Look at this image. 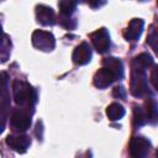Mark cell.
Returning <instances> with one entry per match:
<instances>
[{
    "instance_id": "cell-1",
    "label": "cell",
    "mask_w": 158,
    "mask_h": 158,
    "mask_svg": "<svg viewBox=\"0 0 158 158\" xmlns=\"http://www.w3.org/2000/svg\"><path fill=\"white\" fill-rule=\"evenodd\" d=\"M12 96L17 105L33 111V106L37 101V93L28 83L23 80H15L12 83Z\"/></svg>"
},
{
    "instance_id": "cell-2",
    "label": "cell",
    "mask_w": 158,
    "mask_h": 158,
    "mask_svg": "<svg viewBox=\"0 0 158 158\" xmlns=\"http://www.w3.org/2000/svg\"><path fill=\"white\" fill-rule=\"evenodd\" d=\"M130 91L135 98H143L148 95L149 88L147 81L146 69L131 65V80H130Z\"/></svg>"
},
{
    "instance_id": "cell-3",
    "label": "cell",
    "mask_w": 158,
    "mask_h": 158,
    "mask_svg": "<svg viewBox=\"0 0 158 158\" xmlns=\"http://www.w3.org/2000/svg\"><path fill=\"white\" fill-rule=\"evenodd\" d=\"M31 110L27 109H15L10 116V123L11 126L17 130V131H26L31 126V116H32Z\"/></svg>"
},
{
    "instance_id": "cell-4",
    "label": "cell",
    "mask_w": 158,
    "mask_h": 158,
    "mask_svg": "<svg viewBox=\"0 0 158 158\" xmlns=\"http://www.w3.org/2000/svg\"><path fill=\"white\" fill-rule=\"evenodd\" d=\"M31 40H32V44L37 49H41V51H44V52L52 51L54 48V46H56L54 36L51 32H47V31L36 30L32 33V38Z\"/></svg>"
},
{
    "instance_id": "cell-5",
    "label": "cell",
    "mask_w": 158,
    "mask_h": 158,
    "mask_svg": "<svg viewBox=\"0 0 158 158\" xmlns=\"http://www.w3.org/2000/svg\"><path fill=\"white\" fill-rule=\"evenodd\" d=\"M90 40H91V43H93L94 48L96 49V52L105 53V52L109 51V48H110V35H109L106 28L101 27V28L96 30L95 32L90 33Z\"/></svg>"
},
{
    "instance_id": "cell-6",
    "label": "cell",
    "mask_w": 158,
    "mask_h": 158,
    "mask_svg": "<svg viewBox=\"0 0 158 158\" xmlns=\"http://www.w3.org/2000/svg\"><path fill=\"white\" fill-rule=\"evenodd\" d=\"M151 149V142L142 137V136H135L130 141V154L135 158H141L148 154Z\"/></svg>"
},
{
    "instance_id": "cell-7",
    "label": "cell",
    "mask_w": 158,
    "mask_h": 158,
    "mask_svg": "<svg viewBox=\"0 0 158 158\" xmlns=\"http://www.w3.org/2000/svg\"><path fill=\"white\" fill-rule=\"evenodd\" d=\"M72 59L78 65H84L90 62L91 59V48L88 42H81L79 46L75 47L72 54Z\"/></svg>"
},
{
    "instance_id": "cell-8",
    "label": "cell",
    "mask_w": 158,
    "mask_h": 158,
    "mask_svg": "<svg viewBox=\"0 0 158 158\" xmlns=\"http://www.w3.org/2000/svg\"><path fill=\"white\" fill-rule=\"evenodd\" d=\"M6 143L14 151L19 153H25L28 146L31 144V139L26 135H11V136H7Z\"/></svg>"
},
{
    "instance_id": "cell-9",
    "label": "cell",
    "mask_w": 158,
    "mask_h": 158,
    "mask_svg": "<svg viewBox=\"0 0 158 158\" xmlns=\"http://www.w3.org/2000/svg\"><path fill=\"white\" fill-rule=\"evenodd\" d=\"M116 80V77L114 75L112 72H110L107 68L102 67L101 69H99L95 75H94V85L99 89H104L107 88L109 85H111L114 81Z\"/></svg>"
},
{
    "instance_id": "cell-10",
    "label": "cell",
    "mask_w": 158,
    "mask_h": 158,
    "mask_svg": "<svg viewBox=\"0 0 158 158\" xmlns=\"http://www.w3.org/2000/svg\"><path fill=\"white\" fill-rule=\"evenodd\" d=\"M36 19L43 26H52L56 23L54 11L46 5H38L36 7Z\"/></svg>"
},
{
    "instance_id": "cell-11",
    "label": "cell",
    "mask_w": 158,
    "mask_h": 158,
    "mask_svg": "<svg viewBox=\"0 0 158 158\" xmlns=\"http://www.w3.org/2000/svg\"><path fill=\"white\" fill-rule=\"evenodd\" d=\"M143 26H144V22L143 20L141 19H132L127 26V28L125 30V38L130 42H135L139 38L142 31H143Z\"/></svg>"
},
{
    "instance_id": "cell-12",
    "label": "cell",
    "mask_w": 158,
    "mask_h": 158,
    "mask_svg": "<svg viewBox=\"0 0 158 158\" xmlns=\"http://www.w3.org/2000/svg\"><path fill=\"white\" fill-rule=\"evenodd\" d=\"M102 67H105L110 72H112L114 75L116 77V80L123 78V64L118 58H115V57L105 58L102 62Z\"/></svg>"
},
{
    "instance_id": "cell-13",
    "label": "cell",
    "mask_w": 158,
    "mask_h": 158,
    "mask_svg": "<svg viewBox=\"0 0 158 158\" xmlns=\"http://www.w3.org/2000/svg\"><path fill=\"white\" fill-rule=\"evenodd\" d=\"M143 109L146 111L148 122L152 123V125L158 123V104L156 102V100L153 98H148L146 100Z\"/></svg>"
},
{
    "instance_id": "cell-14",
    "label": "cell",
    "mask_w": 158,
    "mask_h": 158,
    "mask_svg": "<svg viewBox=\"0 0 158 158\" xmlns=\"http://www.w3.org/2000/svg\"><path fill=\"white\" fill-rule=\"evenodd\" d=\"M106 115L109 117V120L111 121H117L120 118H122L125 116V109L121 104L118 102H112L107 106L106 109Z\"/></svg>"
},
{
    "instance_id": "cell-15",
    "label": "cell",
    "mask_w": 158,
    "mask_h": 158,
    "mask_svg": "<svg viewBox=\"0 0 158 158\" xmlns=\"http://www.w3.org/2000/svg\"><path fill=\"white\" fill-rule=\"evenodd\" d=\"M131 65L138 67V68H142V69H146L147 70L149 67L153 65V59H152V57L148 53H141V54L136 56L132 59Z\"/></svg>"
},
{
    "instance_id": "cell-16",
    "label": "cell",
    "mask_w": 158,
    "mask_h": 158,
    "mask_svg": "<svg viewBox=\"0 0 158 158\" xmlns=\"http://www.w3.org/2000/svg\"><path fill=\"white\" fill-rule=\"evenodd\" d=\"M2 77V99H1V105H2V125H1V130H4L5 127V120H6V111H7V107L10 104H7V90H6V86H7V79H6V73H2L1 74Z\"/></svg>"
},
{
    "instance_id": "cell-17",
    "label": "cell",
    "mask_w": 158,
    "mask_h": 158,
    "mask_svg": "<svg viewBox=\"0 0 158 158\" xmlns=\"http://www.w3.org/2000/svg\"><path fill=\"white\" fill-rule=\"evenodd\" d=\"M147 122H148V118H147L144 109L138 105H133V125L136 127H139V126L146 125Z\"/></svg>"
},
{
    "instance_id": "cell-18",
    "label": "cell",
    "mask_w": 158,
    "mask_h": 158,
    "mask_svg": "<svg viewBox=\"0 0 158 158\" xmlns=\"http://www.w3.org/2000/svg\"><path fill=\"white\" fill-rule=\"evenodd\" d=\"M77 4H78V0H59L58 6L60 10V14L70 16L77 9Z\"/></svg>"
},
{
    "instance_id": "cell-19",
    "label": "cell",
    "mask_w": 158,
    "mask_h": 158,
    "mask_svg": "<svg viewBox=\"0 0 158 158\" xmlns=\"http://www.w3.org/2000/svg\"><path fill=\"white\" fill-rule=\"evenodd\" d=\"M147 43L152 47V49L158 53V30L152 28L147 36Z\"/></svg>"
},
{
    "instance_id": "cell-20",
    "label": "cell",
    "mask_w": 158,
    "mask_h": 158,
    "mask_svg": "<svg viewBox=\"0 0 158 158\" xmlns=\"http://www.w3.org/2000/svg\"><path fill=\"white\" fill-rule=\"evenodd\" d=\"M59 22H60V25H62L63 27H65V28H68V30L74 28L75 25H77L75 20L69 19V16H67V15H62V17L59 19Z\"/></svg>"
},
{
    "instance_id": "cell-21",
    "label": "cell",
    "mask_w": 158,
    "mask_h": 158,
    "mask_svg": "<svg viewBox=\"0 0 158 158\" xmlns=\"http://www.w3.org/2000/svg\"><path fill=\"white\" fill-rule=\"evenodd\" d=\"M149 80L152 83V85L154 86L156 90H158V65H156L152 72H151V77H149Z\"/></svg>"
},
{
    "instance_id": "cell-22",
    "label": "cell",
    "mask_w": 158,
    "mask_h": 158,
    "mask_svg": "<svg viewBox=\"0 0 158 158\" xmlns=\"http://www.w3.org/2000/svg\"><path fill=\"white\" fill-rule=\"evenodd\" d=\"M112 95L115 98H118V99H125L126 98V90L123 89V86H115L114 88V91H112Z\"/></svg>"
},
{
    "instance_id": "cell-23",
    "label": "cell",
    "mask_w": 158,
    "mask_h": 158,
    "mask_svg": "<svg viewBox=\"0 0 158 158\" xmlns=\"http://www.w3.org/2000/svg\"><path fill=\"white\" fill-rule=\"evenodd\" d=\"M90 7H93V9H96V7H100L104 2H105V0H84Z\"/></svg>"
},
{
    "instance_id": "cell-24",
    "label": "cell",
    "mask_w": 158,
    "mask_h": 158,
    "mask_svg": "<svg viewBox=\"0 0 158 158\" xmlns=\"http://www.w3.org/2000/svg\"><path fill=\"white\" fill-rule=\"evenodd\" d=\"M157 5H158V0H157Z\"/></svg>"
},
{
    "instance_id": "cell-25",
    "label": "cell",
    "mask_w": 158,
    "mask_h": 158,
    "mask_svg": "<svg viewBox=\"0 0 158 158\" xmlns=\"http://www.w3.org/2000/svg\"><path fill=\"white\" fill-rule=\"evenodd\" d=\"M157 154H158V151H157Z\"/></svg>"
}]
</instances>
